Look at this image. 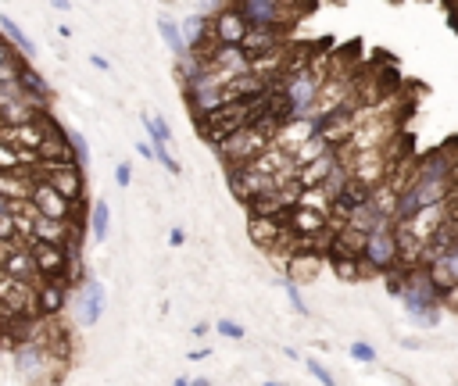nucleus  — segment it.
Returning a JSON list of instances; mask_svg holds the SVG:
<instances>
[{"mask_svg":"<svg viewBox=\"0 0 458 386\" xmlns=\"http://www.w3.org/2000/svg\"><path fill=\"white\" fill-rule=\"evenodd\" d=\"M401 301H405V311H409V318L419 329H433L440 322V311H444L440 290L430 283V275H426L423 265L409 268V283H405V290H401Z\"/></svg>","mask_w":458,"mask_h":386,"instance_id":"1","label":"nucleus"},{"mask_svg":"<svg viewBox=\"0 0 458 386\" xmlns=\"http://www.w3.org/2000/svg\"><path fill=\"white\" fill-rule=\"evenodd\" d=\"M394 222L397 218H380L372 226V233L365 236L362 247V261L369 265V272H383L397 261V240H394Z\"/></svg>","mask_w":458,"mask_h":386,"instance_id":"2","label":"nucleus"},{"mask_svg":"<svg viewBox=\"0 0 458 386\" xmlns=\"http://www.w3.org/2000/svg\"><path fill=\"white\" fill-rule=\"evenodd\" d=\"M29 254L36 265V279H57L69 287V251L61 243H47V240H29Z\"/></svg>","mask_w":458,"mask_h":386,"instance_id":"3","label":"nucleus"},{"mask_svg":"<svg viewBox=\"0 0 458 386\" xmlns=\"http://www.w3.org/2000/svg\"><path fill=\"white\" fill-rule=\"evenodd\" d=\"M36 176H43L57 193H61L65 200H86V179H83V169L76 161H61V164H43L40 161V172Z\"/></svg>","mask_w":458,"mask_h":386,"instance_id":"4","label":"nucleus"},{"mask_svg":"<svg viewBox=\"0 0 458 386\" xmlns=\"http://www.w3.org/2000/svg\"><path fill=\"white\" fill-rule=\"evenodd\" d=\"M104 301H107V294H104L100 279H90V275H86V279L76 287V294H72V315H76V322L83 329L97 325L100 315H104Z\"/></svg>","mask_w":458,"mask_h":386,"instance_id":"5","label":"nucleus"},{"mask_svg":"<svg viewBox=\"0 0 458 386\" xmlns=\"http://www.w3.org/2000/svg\"><path fill=\"white\" fill-rule=\"evenodd\" d=\"M244 32H247V18L240 15L237 0H229L218 11H211V40L215 43H240Z\"/></svg>","mask_w":458,"mask_h":386,"instance_id":"6","label":"nucleus"},{"mask_svg":"<svg viewBox=\"0 0 458 386\" xmlns=\"http://www.w3.org/2000/svg\"><path fill=\"white\" fill-rule=\"evenodd\" d=\"M36 315L43 318H57L69 304V287L57 283V279H36Z\"/></svg>","mask_w":458,"mask_h":386,"instance_id":"7","label":"nucleus"},{"mask_svg":"<svg viewBox=\"0 0 458 386\" xmlns=\"http://www.w3.org/2000/svg\"><path fill=\"white\" fill-rule=\"evenodd\" d=\"M326 265H329V272L336 275L340 283H358V279H362V272L369 268L358 254H344V251H336V247L326 251Z\"/></svg>","mask_w":458,"mask_h":386,"instance_id":"8","label":"nucleus"},{"mask_svg":"<svg viewBox=\"0 0 458 386\" xmlns=\"http://www.w3.org/2000/svg\"><path fill=\"white\" fill-rule=\"evenodd\" d=\"M15 279H25V283H36V265H33V254H29V243H11L8 258L0 261Z\"/></svg>","mask_w":458,"mask_h":386,"instance_id":"9","label":"nucleus"},{"mask_svg":"<svg viewBox=\"0 0 458 386\" xmlns=\"http://www.w3.org/2000/svg\"><path fill=\"white\" fill-rule=\"evenodd\" d=\"M333 161H336V150H326L322 157L298 164V183H301V190H305V186H322L326 176H329V169H333Z\"/></svg>","mask_w":458,"mask_h":386,"instance_id":"10","label":"nucleus"},{"mask_svg":"<svg viewBox=\"0 0 458 386\" xmlns=\"http://www.w3.org/2000/svg\"><path fill=\"white\" fill-rule=\"evenodd\" d=\"M0 32H4V40H8V43H15V47H18V54H22L25 61H33V58H36V43L25 36V29H22L11 15H0Z\"/></svg>","mask_w":458,"mask_h":386,"instance_id":"11","label":"nucleus"},{"mask_svg":"<svg viewBox=\"0 0 458 386\" xmlns=\"http://www.w3.org/2000/svg\"><path fill=\"white\" fill-rule=\"evenodd\" d=\"M18 86H22L33 100H40V104H47V100H50V86H47V79H43L40 72H33L25 58L18 61Z\"/></svg>","mask_w":458,"mask_h":386,"instance_id":"12","label":"nucleus"},{"mask_svg":"<svg viewBox=\"0 0 458 386\" xmlns=\"http://www.w3.org/2000/svg\"><path fill=\"white\" fill-rule=\"evenodd\" d=\"M90 236H93L97 243H104V240L111 236V207H107L104 197H97V200L90 204Z\"/></svg>","mask_w":458,"mask_h":386,"instance_id":"13","label":"nucleus"},{"mask_svg":"<svg viewBox=\"0 0 458 386\" xmlns=\"http://www.w3.org/2000/svg\"><path fill=\"white\" fill-rule=\"evenodd\" d=\"M158 32H161V40L168 43V50L176 54V58H180V54H187V43H183L180 22H172L168 15H161V18H158Z\"/></svg>","mask_w":458,"mask_h":386,"instance_id":"14","label":"nucleus"},{"mask_svg":"<svg viewBox=\"0 0 458 386\" xmlns=\"http://www.w3.org/2000/svg\"><path fill=\"white\" fill-rule=\"evenodd\" d=\"M326 150H333V147H329V143H326L319 133H312V136H308L301 147H294V161H298V164H305V161H315V157H322Z\"/></svg>","mask_w":458,"mask_h":386,"instance_id":"15","label":"nucleus"},{"mask_svg":"<svg viewBox=\"0 0 458 386\" xmlns=\"http://www.w3.org/2000/svg\"><path fill=\"white\" fill-rule=\"evenodd\" d=\"M151 150H154V161L161 164L165 172H172V176H180V172H183V164H180V157L172 154V147H168L165 140H151Z\"/></svg>","mask_w":458,"mask_h":386,"instance_id":"16","label":"nucleus"},{"mask_svg":"<svg viewBox=\"0 0 458 386\" xmlns=\"http://www.w3.org/2000/svg\"><path fill=\"white\" fill-rule=\"evenodd\" d=\"M69 133V143H72V154H76V164L79 169H86L90 164V147H86V140H83V133L79 129H65Z\"/></svg>","mask_w":458,"mask_h":386,"instance_id":"17","label":"nucleus"},{"mask_svg":"<svg viewBox=\"0 0 458 386\" xmlns=\"http://www.w3.org/2000/svg\"><path fill=\"white\" fill-rule=\"evenodd\" d=\"M0 240L18 243V218H15V211H0Z\"/></svg>","mask_w":458,"mask_h":386,"instance_id":"18","label":"nucleus"},{"mask_svg":"<svg viewBox=\"0 0 458 386\" xmlns=\"http://www.w3.org/2000/svg\"><path fill=\"white\" fill-rule=\"evenodd\" d=\"M351 358H355V361H362V365H376V358H380V354H376V347H372V344L355 340V344H351Z\"/></svg>","mask_w":458,"mask_h":386,"instance_id":"19","label":"nucleus"},{"mask_svg":"<svg viewBox=\"0 0 458 386\" xmlns=\"http://www.w3.org/2000/svg\"><path fill=\"white\" fill-rule=\"evenodd\" d=\"M305 368H308V372H312V375H315L322 386H333V382H336V375H333V372H329V368L319 361V358H305Z\"/></svg>","mask_w":458,"mask_h":386,"instance_id":"20","label":"nucleus"},{"mask_svg":"<svg viewBox=\"0 0 458 386\" xmlns=\"http://www.w3.org/2000/svg\"><path fill=\"white\" fill-rule=\"evenodd\" d=\"M215 333H222V337H229V340H244V337H247L244 325H237L233 318H218V322H215Z\"/></svg>","mask_w":458,"mask_h":386,"instance_id":"21","label":"nucleus"},{"mask_svg":"<svg viewBox=\"0 0 458 386\" xmlns=\"http://www.w3.org/2000/svg\"><path fill=\"white\" fill-rule=\"evenodd\" d=\"M283 290H286V297H290V304L301 311V318H308V304L301 301V290H298V283H294V279H283Z\"/></svg>","mask_w":458,"mask_h":386,"instance_id":"22","label":"nucleus"},{"mask_svg":"<svg viewBox=\"0 0 458 386\" xmlns=\"http://www.w3.org/2000/svg\"><path fill=\"white\" fill-rule=\"evenodd\" d=\"M129 183H133V169H129V161L114 164V186H119V190H129Z\"/></svg>","mask_w":458,"mask_h":386,"instance_id":"23","label":"nucleus"},{"mask_svg":"<svg viewBox=\"0 0 458 386\" xmlns=\"http://www.w3.org/2000/svg\"><path fill=\"white\" fill-rule=\"evenodd\" d=\"M440 258L447 261V268H451V275H454V279H458V240H454V243H451V247H447V251H444Z\"/></svg>","mask_w":458,"mask_h":386,"instance_id":"24","label":"nucleus"},{"mask_svg":"<svg viewBox=\"0 0 458 386\" xmlns=\"http://www.w3.org/2000/svg\"><path fill=\"white\" fill-rule=\"evenodd\" d=\"M440 304H444V308H454V311H458V283H451L447 290H440Z\"/></svg>","mask_w":458,"mask_h":386,"instance_id":"25","label":"nucleus"},{"mask_svg":"<svg viewBox=\"0 0 458 386\" xmlns=\"http://www.w3.org/2000/svg\"><path fill=\"white\" fill-rule=\"evenodd\" d=\"M25 200H29V197H22V200H8L4 193H0V211H18V207H25Z\"/></svg>","mask_w":458,"mask_h":386,"instance_id":"26","label":"nucleus"},{"mask_svg":"<svg viewBox=\"0 0 458 386\" xmlns=\"http://www.w3.org/2000/svg\"><path fill=\"white\" fill-rule=\"evenodd\" d=\"M168 243H172V247H183V243H187V233H183V229L176 226V229L168 233Z\"/></svg>","mask_w":458,"mask_h":386,"instance_id":"27","label":"nucleus"},{"mask_svg":"<svg viewBox=\"0 0 458 386\" xmlns=\"http://www.w3.org/2000/svg\"><path fill=\"white\" fill-rule=\"evenodd\" d=\"M90 65H93V68H100V72H111L107 58H100V54H90Z\"/></svg>","mask_w":458,"mask_h":386,"instance_id":"28","label":"nucleus"},{"mask_svg":"<svg viewBox=\"0 0 458 386\" xmlns=\"http://www.w3.org/2000/svg\"><path fill=\"white\" fill-rule=\"evenodd\" d=\"M54 11H72V0H50Z\"/></svg>","mask_w":458,"mask_h":386,"instance_id":"29","label":"nucleus"},{"mask_svg":"<svg viewBox=\"0 0 458 386\" xmlns=\"http://www.w3.org/2000/svg\"><path fill=\"white\" fill-rule=\"evenodd\" d=\"M136 150H140V157H147V161H154V150H151V143H140Z\"/></svg>","mask_w":458,"mask_h":386,"instance_id":"30","label":"nucleus"},{"mask_svg":"<svg viewBox=\"0 0 458 386\" xmlns=\"http://www.w3.org/2000/svg\"><path fill=\"white\" fill-rule=\"evenodd\" d=\"M204 358H211V351H204V347H201V351H194V354H190V361H204Z\"/></svg>","mask_w":458,"mask_h":386,"instance_id":"31","label":"nucleus"},{"mask_svg":"<svg viewBox=\"0 0 458 386\" xmlns=\"http://www.w3.org/2000/svg\"><path fill=\"white\" fill-rule=\"evenodd\" d=\"M8 54H11V50H8V40H0V61H4Z\"/></svg>","mask_w":458,"mask_h":386,"instance_id":"32","label":"nucleus"},{"mask_svg":"<svg viewBox=\"0 0 458 386\" xmlns=\"http://www.w3.org/2000/svg\"><path fill=\"white\" fill-rule=\"evenodd\" d=\"M165 4H176V0H165Z\"/></svg>","mask_w":458,"mask_h":386,"instance_id":"33","label":"nucleus"}]
</instances>
